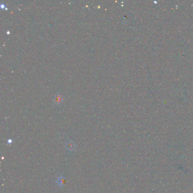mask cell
<instances>
[{
    "instance_id": "obj_2",
    "label": "cell",
    "mask_w": 193,
    "mask_h": 193,
    "mask_svg": "<svg viewBox=\"0 0 193 193\" xmlns=\"http://www.w3.org/2000/svg\"><path fill=\"white\" fill-rule=\"evenodd\" d=\"M64 178L62 176H61L60 177L58 178V179L57 180V184L61 186H63L64 184Z\"/></svg>"
},
{
    "instance_id": "obj_1",
    "label": "cell",
    "mask_w": 193,
    "mask_h": 193,
    "mask_svg": "<svg viewBox=\"0 0 193 193\" xmlns=\"http://www.w3.org/2000/svg\"><path fill=\"white\" fill-rule=\"evenodd\" d=\"M66 147L68 150L72 151L75 148V144L74 143V142H72V141H70L66 143Z\"/></svg>"
}]
</instances>
